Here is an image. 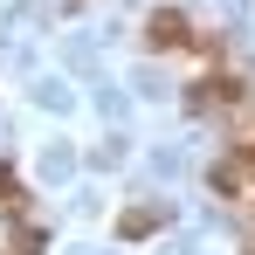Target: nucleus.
Instances as JSON below:
<instances>
[{
	"instance_id": "1",
	"label": "nucleus",
	"mask_w": 255,
	"mask_h": 255,
	"mask_svg": "<svg viewBox=\"0 0 255 255\" xmlns=\"http://www.w3.org/2000/svg\"><path fill=\"white\" fill-rule=\"evenodd\" d=\"M145 42L152 48H186V14H179V7H159V14L145 21Z\"/></svg>"
},
{
	"instance_id": "2",
	"label": "nucleus",
	"mask_w": 255,
	"mask_h": 255,
	"mask_svg": "<svg viewBox=\"0 0 255 255\" xmlns=\"http://www.w3.org/2000/svg\"><path fill=\"white\" fill-rule=\"evenodd\" d=\"M152 228H159V214H152V207H138V214H125V235H152Z\"/></svg>"
}]
</instances>
